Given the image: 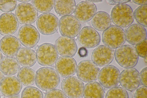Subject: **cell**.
<instances>
[{
	"instance_id": "cell-1",
	"label": "cell",
	"mask_w": 147,
	"mask_h": 98,
	"mask_svg": "<svg viewBox=\"0 0 147 98\" xmlns=\"http://www.w3.org/2000/svg\"><path fill=\"white\" fill-rule=\"evenodd\" d=\"M35 84L40 89L48 92L55 89L60 82V77L54 69L43 67L38 69L36 72Z\"/></svg>"
},
{
	"instance_id": "cell-2",
	"label": "cell",
	"mask_w": 147,
	"mask_h": 98,
	"mask_svg": "<svg viewBox=\"0 0 147 98\" xmlns=\"http://www.w3.org/2000/svg\"><path fill=\"white\" fill-rule=\"evenodd\" d=\"M114 56L120 66L127 68H133L137 65L139 56L134 46L125 45L116 49Z\"/></svg>"
},
{
	"instance_id": "cell-3",
	"label": "cell",
	"mask_w": 147,
	"mask_h": 98,
	"mask_svg": "<svg viewBox=\"0 0 147 98\" xmlns=\"http://www.w3.org/2000/svg\"><path fill=\"white\" fill-rule=\"evenodd\" d=\"M111 16L113 23L121 28L129 26L134 20L133 10L129 5L126 4L115 6L112 10Z\"/></svg>"
},
{
	"instance_id": "cell-4",
	"label": "cell",
	"mask_w": 147,
	"mask_h": 98,
	"mask_svg": "<svg viewBox=\"0 0 147 98\" xmlns=\"http://www.w3.org/2000/svg\"><path fill=\"white\" fill-rule=\"evenodd\" d=\"M125 40V33L123 29L115 25L110 26L102 34V43L113 49L123 45Z\"/></svg>"
},
{
	"instance_id": "cell-5",
	"label": "cell",
	"mask_w": 147,
	"mask_h": 98,
	"mask_svg": "<svg viewBox=\"0 0 147 98\" xmlns=\"http://www.w3.org/2000/svg\"><path fill=\"white\" fill-rule=\"evenodd\" d=\"M84 87L83 82L74 76L65 78L61 83L62 91L68 98H82Z\"/></svg>"
},
{
	"instance_id": "cell-6",
	"label": "cell",
	"mask_w": 147,
	"mask_h": 98,
	"mask_svg": "<svg viewBox=\"0 0 147 98\" xmlns=\"http://www.w3.org/2000/svg\"><path fill=\"white\" fill-rule=\"evenodd\" d=\"M100 71L98 66L92 61L85 60L78 64L76 72L78 78L82 81L89 82L97 79Z\"/></svg>"
},
{
	"instance_id": "cell-7",
	"label": "cell",
	"mask_w": 147,
	"mask_h": 98,
	"mask_svg": "<svg viewBox=\"0 0 147 98\" xmlns=\"http://www.w3.org/2000/svg\"><path fill=\"white\" fill-rule=\"evenodd\" d=\"M36 55L38 63L45 66L53 65L58 57V54L55 46L48 43L40 45L36 51Z\"/></svg>"
},
{
	"instance_id": "cell-8",
	"label": "cell",
	"mask_w": 147,
	"mask_h": 98,
	"mask_svg": "<svg viewBox=\"0 0 147 98\" xmlns=\"http://www.w3.org/2000/svg\"><path fill=\"white\" fill-rule=\"evenodd\" d=\"M120 73L119 69L113 65L105 66L99 72L98 78L99 83L107 88L116 87L119 83Z\"/></svg>"
},
{
	"instance_id": "cell-9",
	"label": "cell",
	"mask_w": 147,
	"mask_h": 98,
	"mask_svg": "<svg viewBox=\"0 0 147 98\" xmlns=\"http://www.w3.org/2000/svg\"><path fill=\"white\" fill-rule=\"evenodd\" d=\"M59 21L58 18L50 13H43L37 18L36 24L40 33L45 35H50L58 30Z\"/></svg>"
},
{
	"instance_id": "cell-10",
	"label": "cell",
	"mask_w": 147,
	"mask_h": 98,
	"mask_svg": "<svg viewBox=\"0 0 147 98\" xmlns=\"http://www.w3.org/2000/svg\"><path fill=\"white\" fill-rule=\"evenodd\" d=\"M59 28L60 32L63 36L74 38L79 34L81 26L80 22L74 16L69 15L60 18Z\"/></svg>"
},
{
	"instance_id": "cell-11",
	"label": "cell",
	"mask_w": 147,
	"mask_h": 98,
	"mask_svg": "<svg viewBox=\"0 0 147 98\" xmlns=\"http://www.w3.org/2000/svg\"><path fill=\"white\" fill-rule=\"evenodd\" d=\"M15 14L18 22L21 24L30 25L34 23L38 16L37 11L32 4L22 3L17 6Z\"/></svg>"
},
{
	"instance_id": "cell-12",
	"label": "cell",
	"mask_w": 147,
	"mask_h": 98,
	"mask_svg": "<svg viewBox=\"0 0 147 98\" xmlns=\"http://www.w3.org/2000/svg\"><path fill=\"white\" fill-rule=\"evenodd\" d=\"M18 37L20 43L25 47L32 48L38 42L40 38L39 32L32 25H24L19 29Z\"/></svg>"
},
{
	"instance_id": "cell-13",
	"label": "cell",
	"mask_w": 147,
	"mask_h": 98,
	"mask_svg": "<svg viewBox=\"0 0 147 98\" xmlns=\"http://www.w3.org/2000/svg\"><path fill=\"white\" fill-rule=\"evenodd\" d=\"M119 82L126 90L134 91L140 86V73L134 68H126L120 73Z\"/></svg>"
},
{
	"instance_id": "cell-14",
	"label": "cell",
	"mask_w": 147,
	"mask_h": 98,
	"mask_svg": "<svg viewBox=\"0 0 147 98\" xmlns=\"http://www.w3.org/2000/svg\"><path fill=\"white\" fill-rule=\"evenodd\" d=\"M114 53L113 49L105 45L98 46L92 53V61L98 66H107L112 62Z\"/></svg>"
},
{
	"instance_id": "cell-15",
	"label": "cell",
	"mask_w": 147,
	"mask_h": 98,
	"mask_svg": "<svg viewBox=\"0 0 147 98\" xmlns=\"http://www.w3.org/2000/svg\"><path fill=\"white\" fill-rule=\"evenodd\" d=\"M80 45L86 48H91L100 44L101 38L98 32L94 28L88 26L84 27L80 31L78 37Z\"/></svg>"
},
{
	"instance_id": "cell-16",
	"label": "cell",
	"mask_w": 147,
	"mask_h": 98,
	"mask_svg": "<svg viewBox=\"0 0 147 98\" xmlns=\"http://www.w3.org/2000/svg\"><path fill=\"white\" fill-rule=\"evenodd\" d=\"M55 66L59 75L65 78L75 74L77 66L76 61L72 57L61 56L57 59Z\"/></svg>"
},
{
	"instance_id": "cell-17",
	"label": "cell",
	"mask_w": 147,
	"mask_h": 98,
	"mask_svg": "<svg viewBox=\"0 0 147 98\" xmlns=\"http://www.w3.org/2000/svg\"><path fill=\"white\" fill-rule=\"evenodd\" d=\"M96 5L89 0L79 2L74 11L75 17L80 22L85 23L90 20L96 13Z\"/></svg>"
},
{
	"instance_id": "cell-18",
	"label": "cell",
	"mask_w": 147,
	"mask_h": 98,
	"mask_svg": "<svg viewBox=\"0 0 147 98\" xmlns=\"http://www.w3.org/2000/svg\"><path fill=\"white\" fill-rule=\"evenodd\" d=\"M55 46L58 54L62 56L73 57L78 49L74 40L64 36H60L56 40Z\"/></svg>"
},
{
	"instance_id": "cell-19",
	"label": "cell",
	"mask_w": 147,
	"mask_h": 98,
	"mask_svg": "<svg viewBox=\"0 0 147 98\" xmlns=\"http://www.w3.org/2000/svg\"><path fill=\"white\" fill-rule=\"evenodd\" d=\"M22 85L18 79L15 76L5 77L0 83V91L6 97L16 95L20 92Z\"/></svg>"
},
{
	"instance_id": "cell-20",
	"label": "cell",
	"mask_w": 147,
	"mask_h": 98,
	"mask_svg": "<svg viewBox=\"0 0 147 98\" xmlns=\"http://www.w3.org/2000/svg\"><path fill=\"white\" fill-rule=\"evenodd\" d=\"M19 23L14 14L5 13L0 16V34L3 35H11L18 30Z\"/></svg>"
},
{
	"instance_id": "cell-21",
	"label": "cell",
	"mask_w": 147,
	"mask_h": 98,
	"mask_svg": "<svg viewBox=\"0 0 147 98\" xmlns=\"http://www.w3.org/2000/svg\"><path fill=\"white\" fill-rule=\"evenodd\" d=\"M21 45L18 39L11 35L5 36L0 41V49L3 54L8 57H14Z\"/></svg>"
},
{
	"instance_id": "cell-22",
	"label": "cell",
	"mask_w": 147,
	"mask_h": 98,
	"mask_svg": "<svg viewBox=\"0 0 147 98\" xmlns=\"http://www.w3.org/2000/svg\"><path fill=\"white\" fill-rule=\"evenodd\" d=\"M125 33V40L132 45H136L146 38V29L138 24H134L129 26Z\"/></svg>"
},
{
	"instance_id": "cell-23",
	"label": "cell",
	"mask_w": 147,
	"mask_h": 98,
	"mask_svg": "<svg viewBox=\"0 0 147 98\" xmlns=\"http://www.w3.org/2000/svg\"><path fill=\"white\" fill-rule=\"evenodd\" d=\"M16 58L19 64L25 67L32 66L37 61L35 51L27 47L20 48L16 55Z\"/></svg>"
},
{
	"instance_id": "cell-24",
	"label": "cell",
	"mask_w": 147,
	"mask_h": 98,
	"mask_svg": "<svg viewBox=\"0 0 147 98\" xmlns=\"http://www.w3.org/2000/svg\"><path fill=\"white\" fill-rule=\"evenodd\" d=\"M111 20L110 16L107 13L99 11L94 14L92 19L91 23L94 29L104 31L111 26Z\"/></svg>"
},
{
	"instance_id": "cell-25",
	"label": "cell",
	"mask_w": 147,
	"mask_h": 98,
	"mask_svg": "<svg viewBox=\"0 0 147 98\" xmlns=\"http://www.w3.org/2000/svg\"><path fill=\"white\" fill-rule=\"evenodd\" d=\"M20 68L18 62L16 59L13 57H4L0 63V70L6 76L15 74Z\"/></svg>"
},
{
	"instance_id": "cell-26",
	"label": "cell",
	"mask_w": 147,
	"mask_h": 98,
	"mask_svg": "<svg viewBox=\"0 0 147 98\" xmlns=\"http://www.w3.org/2000/svg\"><path fill=\"white\" fill-rule=\"evenodd\" d=\"M105 93L102 86L99 82L93 81L85 85L83 96L84 98H104Z\"/></svg>"
},
{
	"instance_id": "cell-27",
	"label": "cell",
	"mask_w": 147,
	"mask_h": 98,
	"mask_svg": "<svg viewBox=\"0 0 147 98\" xmlns=\"http://www.w3.org/2000/svg\"><path fill=\"white\" fill-rule=\"evenodd\" d=\"M76 7V2L74 0L55 1V11L58 14L62 16L71 15L74 12Z\"/></svg>"
},
{
	"instance_id": "cell-28",
	"label": "cell",
	"mask_w": 147,
	"mask_h": 98,
	"mask_svg": "<svg viewBox=\"0 0 147 98\" xmlns=\"http://www.w3.org/2000/svg\"><path fill=\"white\" fill-rule=\"evenodd\" d=\"M36 73L31 68L23 67L19 70L18 78L24 85L29 86L32 85L35 82Z\"/></svg>"
},
{
	"instance_id": "cell-29",
	"label": "cell",
	"mask_w": 147,
	"mask_h": 98,
	"mask_svg": "<svg viewBox=\"0 0 147 98\" xmlns=\"http://www.w3.org/2000/svg\"><path fill=\"white\" fill-rule=\"evenodd\" d=\"M55 0L32 1L33 5L38 11L44 13H49L52 10L54 5Z\"/></svg>"
},
{
	"instance_id": "cell-30",
	"label": "cell",
	"mask_w": 147,
	"mask_h": 98,
	"mask_svg": "<svg viewBox=\"0 0 147 98\" xmlns=\"http://www.w3.org/2000/svg\"><path fill=\"white\" fill-rule=\"evenodd\" d=\"M147 4L141 5L138 7L134 12V17L139 24L147 27Z\"/></svg>"
},
{
	"instance_id": "cell-31",
	"label": "cell",
	"mask_w": 147,
	"mask_h": 98,
	"mask_svg": "<svg viewBox=\"0 0 147 98\" xmlns=\"http://www.w3.org/2000/svg\"><path fill=\"white\" fill-rule=\"evenodd\" d=\"M105 98H129V96L125 89L122 87L116 86L108 91Z\"/></svg>"
},
{
	"instance_id": "cell-32",
	"label": "cell",
	"mask_w": 147,
	"mask_h": 98,
	"mask_svg": "<svg viewBox=\"0 0 147 98\" xmlns=\"http://www.w3.org/2000/svg\"><path fill=\"white\" fill-rule=\"evenodd\" d=\"M21 98H43V95L38 89L33 87H28L25 88L22 91Z\"/></svg>"
},
{
	"instance_id": "cell-33",
	"label": "cell",
	"mask_w": 147,
	"mask_h": 98,
	"mask_svg": "<svg viewBox=\"0 0 147 98\" xmlns=\"http://www.w3.org/2000/svg\"><path fill=\"white\" fill-rule=\"evenodd\" d=\"M17 6L16 0H0V10L5 12L14 11Z\"/></svg>"
},
{
	"instance_id": "cell-34",
	"label": "cell",
	"mask_w": 147,
	"mask_h": 98,
	"mask_svg": "<svg viewBox=\"0 0 147 98\" xmlns=\"http://www.w3.org/2000/svg\"><path fill=\"white\" fill-rule=\"evenodd\" d=\"M147 42L146 38L135 47L139 56L144 58L147 57Z\"/></svg>"
},
{
	"instance_id": "cell-35",
	"label": "cell",
	"mask_w": 147,
	"mask_h": 98,
	"mask_svg": "<svg viewBox=\"0 0 147 98\" xmlns=\"http://www.w3.org/2000/svg\"><path fill=\"white\" fill-rule=\"evenodd\" d=\"M44 98H67V97L61 90L55 89L47 92Z\"/></svg>"
},
{
	"instance_id": "cell-36",
	"label": "cell",
	"mask_w": 147,
	"mask_h": 98,
	"mask_svg": "<svg viewBox=\"0 0 147 98\" xmlns=\"http://www.w3.org/2000/svg\"><path fill=\"white\" fill-rule=\"evenodd\" d=\"M147 87H141L136 90L134 95V98H147Z\"/></svg>"
},
{
	"instance_id": "cell-37",
	"label": "cell",
	"mask_w": 147,
	"mask_h": 98,
	"mask_svg": "<svg viewBox=\"0 0 147 98\" xmlns=\"http://www.w3.org/2000/svg\"><path fill=\"white\" fill-rule=\"evenodd\" d=\"M147 68H144L140 74V83L143 86L147 87Z\"/></svg>"
},
{
	"instance_id": "cell-38",
	"label": "cell",
	"mask_w": 147,
	"mask_h": 98,
	"mask_svg": "<svg viewBox=\"0 0 147 98\" xmlns=\"http://www.w3.org/2000/svg\"><path fill=\"white\" fill-rule=\"evenodd\" d=\"M131 0H107L109 4L111 5H118L121 4H126Z\"/></svg>"
},
{
	"instance_id": "cell-39",
	"label": "cell",
	"mask_w": 147,
	"mask_h": 98,
	"mask_svg": "<svg viewBox=\"0 0 147 98\" xmlns=\"http://www.w3.org/2000/svg\"><path fill=\"white\" fill-rule=\"evenodd\" d=\"M78 54L81 57H86L88 55V51L86 48L82 47L79 50Z\"/></svg>"
},
{
	"instance_id": "cell-40",
	"label": "cell",
	"mask_w": 147,
	"mask_h": 98,
	"mask_svg": "<svg viewBox=\"0 0 147 98\" xmlns=\"http://www.w3.org/2000/svg\"><path fill=\"white\" fill-rule=\"evenodd\" d=\"M133 2L139 5H143L147 4V0H132Z\"/></svg>"
},
{
	"instance_id": "cell-41",
	"label": "cell",
	"mask_w": 147,
	"mask_h": 98,
	"mask_svg": "<svg viewBox=\"0 0 147 98\" xmlns=\"http://www.w3.org/2000/svg\"><path fill=\"white\" fill-rule=\"evenodd\" d=\"M4 77V74L0 70V83Z\"/></svg>"
},
{
	"instance_id": "cell-42",
	"label": "cell",
	"mask_w": 147,
	"mask_h": 98,
	"mask_svg": "<svg viewBox=\"0 0 147 98\" xmlns=\"http://www.w3.org/2000/svg\"><path fill=\"white\" fill-rule=\"evenodd\" d=\"M89 1L94 3H98L101 2L102 0H89Z\"/></svg>"
},
{
	"instance_id": "cell-43",
	"label": "cell",
	"mask_w": 147,
	"mask_h": 98,
	"mask_svg": "<svg viewBox=\"0 0 147 98\" xmlns=\"http://www.w3.org/2000/svg\"><path fill=\"white\" fill-rule=\"evenodd\" d=\"M7 98H20V97L16 95L13 96L9 97Z\"/></svg>"
},
{
	"instance_id": "cell-44",
	"label": "cell",
	"mask_w": 147,
	"mask_h": 98,
	"mask_svg": "<svg viewBox=\"0 0 147 98\" xmlns=\"http://www.w3.org/2000/svg\"><path fill=\"white\" fill-rule=\"evenodd\" d=\"M2 58V55L1 53V52L0 49V63L1 62V61Z\"/></svg>"
},
{
	"instance_id": "cell-45",
	"label": "cell",
	"mask_w": 147,
	"mask_h": 98,
	"mask_svg": "<svg viewBox=\"0 0 147 98\" xmlns=\"http://www.w3.org/2000/svg\"><path fill=\"white\" fill-rule=\"evenodd\" d=\"M30 0H18V1L20 2H22V3H25L27 2H28Z\"/></svg>"
},
{
	"instance_id": "cell-46",
	"label": "cell",
	"mask_w": 147,
	"mask_h": 98,
	"mask_svg": "<svg viewBox=\"0 0 147 98\" xmlns=\"http://www.w3.org/2000/svg\"><path fill=\"white\" fill-rule=\"evenodd\" d=\"M144 58H145V59H144L145 62L146 63H147V58H146V57Z\"/></svg>"
},
{
	"instance_id": "cell-47",
	"label": "cell",
	"mask_w": 147,
	"mask_h": 98,
	"mask_svg": "<svg viewBox=\"0 0 147 98\" xmlns=\"http://www.w3.org/2000/svg\"><path fill=\"white\" fill-rule=\"evenodd\" d=\"M0 98H1V96H0Z\"/></svg>"
}]
</instances>
